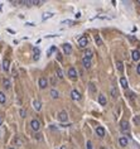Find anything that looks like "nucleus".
Listing matches in <instances>:
<instances>
[{"mask_svg":"<svg viewBox=\"0 0 140 149\" xmlns=\"http://www.w3.org/2000/svg\"><path fill=\"white\" fill-rule=\"evenodd\" d=\"M58 95H59V94H58V91H57L56 89H52V90H51V96H52L53 99H57Z\"/></svg>","mask_w":140,"mask_h":149,"instance_id":"19","label":"nucleus"},{"mask_svg":"<svg viewBox=\"0 0 140 149\" xmlns=\"http://www.w3.org/2000/svg\"><path fill=\"white\" fill-rule=\"evenodd\" d=\"M54 51H56V47H54V46H53V47H52V48H51V49H49V51H48V53H47V54H48V56H49V54H51V53H52V52H54Z\"/></svg>","mask_w":140,"mask_h":149,"instance_id":"31","label":"nucleus"},{"mask_svg":"<svg viewBox=\"0 0 140 149\" xmlns=\"http://www.w3.org/2000/svg\"><path fill=\"white\" fill-rule=\"evenodd\" d=\"M119 143L121 146H126L127 145V138L126 136H120L119 138Z\"/></svg>","mask_w":140,"mask_h":149,"instance_id":"11","label":"nucleus"},{"mask_svg":"<svg viewBox=\"0 0 140 149\" xmlns=\"http://www.w3.org/2000/svg\"><path fill=\"white\" fill-rule=\"evenodd\" d=\"M19 113H20V116H22V118H25V116H27V113H25V110H24V109H22Z\"/></svg>","mask_w":140,"mask_h":149,"instance_id":"27","label":"nucleus"},{"mask_svg":"<svg viewBox=\"0 0 140 149\" xmlns=\"http://www.w3.org/2000/svg\"><path fill=\"white\" fill-rule=\"evenodd\" d=\"M95 42L97 46H102V39L100 38V35H95Z\"/></svg>","mask_w":140,"mask_h":149,"instance_id":"22","label":"nucleus"},{"mask_svg":"<svg viewBox=\"0 0 140 149\" xmlns=\"http://www.w3.org/2000/svg\"><path fill=\"white\" fill-rule=\"evenodd\" d=\"M30 126H32V129H33V130L38 131V130L41 129V123H39V120H37V119L32 120V121H30Z\"/></svg>","mask_w":140,"mask_h":149,"instance_id":"2","label":"nucleus"},{"mask_svg":"<svg viewBox=\"0 0 140 149\" xmlns=\"http://www.w3.org/2000/svg\"><path fill=\"white\" fill-rule=\"evenodd\" d=\"M3 69L4 71H9V61L8 59H4L3 61Z\"/></svg>","mask_w":140,"mask_h":149,"instance_id":"18","label":"nucleus"},{"mask_svg":"<svg viewBox=\"0 0 140 149\" xmlns=\"http://www.w3.org/2000/svg\"><path fill=\"white\" fill-rule=\"evenodd\" d=\"M36 139L41 140V139H42V135H41V134H37V135H36Z\"/></svg>","mask_w":140,"mask_h":149,"instance_id":"32","label":"nucleus"},{"mask_svg":"<svg viewBox=\"0 0 140 149\" xmlns=\"http://www.w3.org/2000/svg\"><path fill=\"white\" fill-rule=\"evenodd\" d=\"M96 134H97L98 136H103V135H105V129H103L102 126H97V128H96Z\"/></svg>","mask_w":140,"mask_h":149,"instance_id":"13","label":"nucleus"},{"mask_svg":"<svg viewBox=\"0 0 140 149\" xmlns=\"http://www.w3.org/2000/svg\"><path fill=\"white\" fill-rule=\"evenodd\" d=\"M38 84H39V87H41V89H46V87H47V85H48V81H47V79L41 77V79H39V81H38Z\"/></svg>","mask_w":140,"mask_h":149,"instance_id":"6","label":"nucleus"},{"mask_svg":"<svg viewBox=\"0 0 140 149\" xmlns=\"http://www.w3.org/2000/svg\"><path fill=\"white\" fill-rule=\"evenodd\" d=\"M90 91H91V92H95V91H96V89H95V85H93V84H90Z\"/></svg>","mask_w":140,"mask_h":149,"instance_id":"28","label":"nucleus"},{"mask_svg":"<svg viewBox=\"0 0 140 149\" xmlns=\"http://www.w3.org/2000/svg\"><path fill=\"white\" fill-rule=\"evenodd\" d=\"M61 149H66V148H64V146H61Z\"/></svg>","mask_w":140,"mask_h":149,"instance_id":"36","label":"nucleus"},{"mask_svg":"<svg viewBox=\"0 0 140 149\" xmlns=\"http://www.w3.org/2000/svg\"><path fill=\"white\" fill-rule=\"evenodd\" d=\"M136 72L140 74V63H139V64H137V67H136Z\"/></svg>","mask_w":140,"mask_h":149,"instance_id":"33","label":"nucleus"},{"mask_svg":"<svg viewBox=\"0 0 140 149\" xmlns=\"http://www.w3.org/2000/svg\"><path fill=\"white\" fill-rule=\"evenodd\" d=\"M62 48H63V52H64L66 54H71V53H72V47H71L69 43H64V44L62 46Z\"/></svg>","mask_w":140,"mask_h":149,"instance_id":"5","label":"nucleus"},{"mask_svg":"<svg viewBox=\"0 0 140 149\" xmlns=\"http://www.w3.org/2000/svg\"><path fill=\"white\" fill-rule=\"evenodd\" d=\"M52 17H53L52 13H44V14H43V20H46V19H48V18H52Z\"/></svg>","mask_w":140,"mask_h":149,"instance_id":"26","label":"nucleus"},{"mask_svg":"<svg viewBox=\"0 0 140 149\" xmlns=\"http://www.w3.org/2000/svg\"><path fill=\"white\" fill-rule=\"evenodd\" d=\"M63 23H67V24H72V22H71V20H64Z\"/></svg>","mask_w":140,"mask_h":149,"instance_id":"35","label":"nucleus"},{"mask_svg":"<svg viewBox=\"0 0 140 149\" xmlns=\"http://www.w3.org/2000/svg\"><path fill=\"white\" fill-rule=\"evenodd\" d=\"M39 54H41V51H39L37 47H34V48H33V58H34L36 61L39 58Z\"/></svg>","mask_w":140,"mask_h":149,"instance_id":"12","label":"nucleus"},{"mask_svg":"<svg viewBox=\"0 0 140 149\" xmlns=\"http://www.w3.org/2000/svg\"><path fill=\"white\" fill-rule=\"evenodd\" d=\"M131 57H132V59H134V61H139V59H140V52H139L137 49L132 51V53H131Z\"/></svg>","mask_w":140,"mask_h":149,"instance_id":"10","label":"nucleus"},{"mask_svg":"<svg viewBox=\"0 0 140 149\" xmlns=\"http://www.w3.org/2000/svg\"><path fill=\"white\" fill-rule=\"evenodd\" d=\"M98 102L103 106V105H106V102H107V100H106V97L103 96V95H100L98 96Z\"/></svg>","mask_w":140,"mask_h":149,"instance_id":"15","label":"nucleus"},{"mask_svg":"<svg viewBox=\"0 0 140 149\" xmlns=\"http://www.w3.org/2000/svg\"><path fill=\"white\" fill-rule=\"evenodd\" d=\"M111 96H112L114 99H116V97L119 96V91H117L116 87H112V89H111Z\"/></svg>","mask_w":140,"mask_h":149,"instance_id":"17","label":"nucleus"},{"mask_svg":"<svg viewBox=\"0 0 140 149\" xmlns=\"http://www.w3.org/2000/svg\"><path fill=\"white\" fill-rule=\"evenodd\" d=\"M68 76H69L71 79H73V80L77 77V71H76L73 67H71V68L68 69Z\"/></svg>","mask_w":140,"mask_h":149,"instance_id":"8","label":"nucleus"},{"mask_svg":"<svg viewBox=\"0 0 140 149\" xmlns=\"http://www.w3.org/2000/svg\"><path fill=\"white\" fill-rule=\"evenodd\" d=\"M33 106H34V109H36L37 111H39V110L42 109V104H41V101H38V100L33 101Z\"/></svg>","mask_w":140,"mask_h":149,"instance_id":"14","label":"nucleus"},{"mask_svg":"<svg viewBox=\"0 0 140 149\" xmlns=\"http://www.w3.org/2000/svg\"><path fill=\"white\" fill-rule=\"evenodd\" d=\"M120 129H121V131H124V133L129 131V130H130V125H129V123H127L126 120H122V121L120 123Z\"/></svg>","mask_w":140,"mask_h":149,"instance_id":"1","label":"nucleus"},{"mask_svg":"<svg viewBox=\"0 0 140 149\" xmlns=\"http://www.w3.org/2000/svg\"><path fill=\"white\" fill-rule=\"evenodd\" d=\"M87 44H88L87 37H80V39H78V46H80L81 48H85Z\"/></svg>","mask_w":140,"mask_h":149,"instance_id":"3","label":"nucleus"},{"mask_svg":"<svg viewBox=\"0 0 140 149\" xmlns=\"http://www.w3.org/2000/svg\"><path fill=\"white\" fill-rule=\"evenodd\" d=\"M57 74H58V79H61V80L64 77V76H63V71H62L61 68H57Z\"/></svg>","mask_w":140,"mask_h":149,"instance_id":"25","label":"nucleus"},{"mask_svg":"<svg viewBox=\"0 0 140 149\" xmlns=\"http://www.w3.org/2000/svg\"><path fill=\"white\" fill-rule=\"evenodd\" d=\"M3 121H4V119H3V115H0V125L3 124Z\"/></svg>","mask_w":140,"mask_h":149,"instance_id":"34","label":"nucleus"},{"mask_svg":"<svg viewBox=\"0 0 140 149\" xmlns=\"http://www.w3.org/2000/svg\"><path fill=\"white\" fill-rule=\"evenodd\" d=\"M120 84H121V86H122L124 89H127V80H126L125 77H121V79H120Z\"/></svg>","mask_w":140,"mask_h":149,"instance_id":"16","label":"nucleus"},{"mask_svg":"<svg viewBox=\"0 0 140 149\" xmlns=\"http://www.w3.org/2000/svg\"><path fill=\"white\" fill-rule=\"evenodd\" d=\"M58 120L61 121V123H64V121H67L68 120V115H67V113L66 111H61L59 114H58Z\"/></svg>","mask_w":140,"mask_h":149,"instance_id":"4","label":"nucleus"},{"mask_svg":"<svg viewBox=\"0 0 140 149\" xmlns=\"http://www.w3.org/2000/svg\"><path fill=\"white\" fill-rule=\"evenodd\" d=\"M3 85H4L5 89H9V87H10V81H9L8 79H4V80H3Z\"/></svg>","mask_w":140,"mask_h":149,"instance_id":"23","label":"nucleus"},{"mask_svg":"<svg viewBox=\"0 0 140 149\" xmlns=\"http://www.w3.org/2000/svg\"><path fill=\"white\" fill-rule=\"evenodd\" d=\"M134 123L135 124H140V116H135L134 118Z\"/></svg>","mask_w":140,"mask_h":149,"instance_id":"29","label":"nucleus"},{"mask_svg":"<svg viewBox=\"0 0 140 149\" xmlns=\"http://www.w3.org/2000/svg\"><path fill=\"white\" fill-rule=\"evenodd\" d=\"M86 146H87V149H93V148H92V143H91L90 140L87 141V144H86Z\"/></svg>","mask_w":140,"mask_h":149,"instance_id":"30","label":"nucleus"},{"mask_svg":"<svg viewBox=\"0 0 140 149\" xmlns=\"http://www.w3.org/2000/svg\"><path fill=\"white\" fill-rule=\"evenodd\" d=\"M9 149H14V148H9Z\"/></svg>","mask_w":140,"mask_h":149,"instance_id":"37","label":"nucleus"},{"mask_svg":"<svg viewBox=\"0 0 140 149\" xmlns=\"http://www.w3.org/2000/svg\"><path fill=\"white\" fill-rule=\"evenodd\" d=\"M71 97H72L73 100H81V94H80L77 90H72V92H71Z\"/></svg>","mask_w":140,"mask_h":149,"instance_id":"7","label":"nucleus"},{"mask_svg":"<svg viewBox=\"0 0 140 149\" xmlns=\"http://www.w3.org/2000/svg\"><path fill=\"white\" fill-rule=\"evenodd\" d=\"M82 64H83L85 68H90V67H91V59L83 57V58H82Z\"/></svg>","mask_w":140,"mask_h":149,"instance_id":"9","label":"nucleus"},{"mask_svg":"<svg viewBox=\"0 0 140 149\" xmlns=\"http://www.w3.org/2000/svg\"><path fill=\"white\" fill-rule=\"evenodd\" d=\"M116 67H117V69H119L120 72H122V69H124V64H122L121 61H117V62H116Z\"/></svg>","mask_w":140,"mask_h":149,"instance_id":"21","label":"nucleus"},{"mask_svg":"<svg viewBox=\"0 0 140 149\" xmlns=\"http://www.w3.org/2000/svg\"><path fill=\"white\" fill-rule=\"evenodd\" d=\"M5 101H7V97L4 92H0V104H5Z\"/></svg>","mask_w":140,"mask_h":149,"instance_id":"24","label":"nucleus"},{"mask_svg":"<svg viewBox=\"0 0 140 149\" xmlns=\"http://www.w3.org/2000/svg\"><path fill=\"white\" fill-rule=\"evenodd\" d=\"M92 51L91 49H86V52H85V57L86 58H88V59H91V57H92Z\"/></svg>","mask_w":140,"mask_h":149,"instance_id":"20","label":"nucleus"}]
</instances>
